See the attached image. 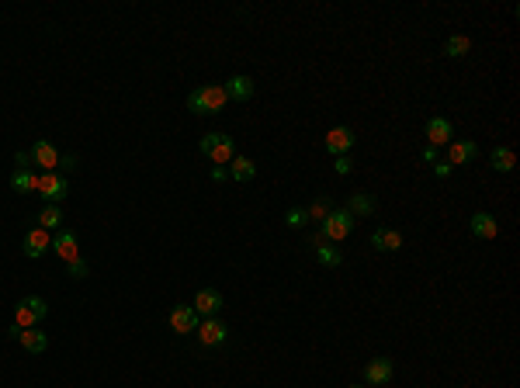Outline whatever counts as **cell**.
I'll use <instances>...</instances> for the list:
<instances>
[{
  "label": "cell",
  "mask_w": 520,
  "mask_h": 388,
  "mask_svg": "<svg viewBox=\"0 0 520 388\" xmlns=\"http://www.w3.org/2000/svg\"><path fill=\"white\" fill-rule=\"evenodd\" d=\"M226 90L219 87V83H208L202 90H194V94H187V108L194 111V115H215V111H222L226 108Z\"/></svg>",
  "instance_id": "obj_1"
},
{
  "label": "cell",
  "mask_w": 520,
  "mask_h": 388,
  "mask_svg": "<svg viewBox=\"0 0 520 388\" xmlns=\"http://www.w3.org/2000/svg\"><path fill=\"white\" fill-rule=\"evenodd\" d=\"M354 215L347 211V208H333L323 222H319V236L326 239V243H340L343 236H350V229H354Z\"/></svg>",
  "instance_id": "obj_2"
},
{
  "label": "cell",
  "mask_w": 520,
  "mask_h": 388,
  "mask_svg": "<svg viewBox=\"0 0 520 388\" xmlns=\"http://www.w3.org/2000/svg\"><path fill=\"white\" fill-rule=\"evenodd\" d=\"M49 315V305H46V298H38V295H28L18 302V309H14V326L18 330H31V326H38L42 319Z\"/></svg>",
  "instance_id": "obj_3"
},
{
  "label": "cell",
  "mask_w": 520,
  "mask_h": 388,
  "mask_svg": "<svg viewBox=\"0 0 520 388\" xmlns=\"http://www.w3.org/2000/svg\"><path fill=\"white\" fill-rule=\"evenodd\" d=\"M38 194H42L46 205H59L70 194V181L59 177V174H38Z\"/></svg>",
  "instance_id": "obj_4"
},
{
  "label": "cell",
  "mask_w": 520,
  "mask_h": 388,
  "mask_svg": "<svg viewBox=\"0 0 520 388\" xmlns=\"http://www.w3.org/2000/svg\"><path fill=\"white\" fill-rule=\"evenodd\" d=\"M354 142H358L354 129L337 125V129H330V135H326V153H330V156H347L350 150H354Z\"/></svg>",
  "instance_id": "obj_5"
},
{
  "label": "cell",
  "mask_w": 520,
  "mask_h": 388,
  "mask_svg": "<svg viewBox=\"0 0 520 388\" xmlns=\"http://www.w3.org/2000/svg\"><path fill=\"white\" fill-rule=\"evenodd\" d=\"M202 323V315L194 312V305H174L170 309V330L174 333H194Z\"/></svg>",
  "instance_id": "obj_6"
},
{
  "label": "cell",
  "mask_w": 520,
  "mask_h": 388,
  "mask_svg": "<svg viewBox=\"0 0 520 388\" xmlns=\"http://www.w3.org/2000/svg\"><path fill=\"white\" fill-rule=\"evenodd\" d=\"M52 250V236L42 229V226H35V229H28L25 236V257L31 260H38V257H46Z\"/></svg>",
  "instance_id": "obj_7"
},
{
  "label": "cell",
  "mask_w": 520,
  "mask_h": 388,
  "mask_svg": "<svg viewBox=\"0 0 520 388\" xmlns=\"http://www.w3.org/2000/svg\"><path fill=\"white\" fill-rule=\"evenodd\" d=\"M454 139V125L447 122V118H430L427 122V146H434V150H441Z\"/></svg>",
  "instance_id": "obj_8"
},
{
  "label": "cell",
  "mask_w": 520,
  "mask_h": 388,
  "mask_svg": "<svg viewBox=\"0 0 520 388\" xmlns=\"http://www.w3.org/2000/svg\"><path fill=\"white\" fill-rule=\"evenodd\" d=\"M479 156V146L472 139H451L447 142V163L451 167H462V163H472Z\"/></svg>",
  "instance_id": "obj_9"
},
{
  "label": "cell",
  "mask_w": 520,
  "mask_h": 388,
  "mask_svg": "<svg viewBox=\"0 0 520 388\" xmlns=\"http://www.w3.org/2000/svg\"><path fill=\"white\" fill-rule=\"evenodd\" d=\"M31 163L42 167V174H56V167H59V153H56V146H49L46 139H38V142L31 146Z\"/></svg>",
  "instance_id": "obj_10"
},
{
  "label": "cell",
  "mask_w": 520,
  "mask_h": 388,
  "mask_svg": "<svg viewBox=\"0 0 520 388\" xmlns=\"http://www.w3.org/2000/svg\"><path fill=\"white\" fill-rule=\"evenodd\" d=\"M219 309H222V291H215V288H202V291L194 295V312H198V315L215 319Z\"/></svg>",
  "instance_id": "obj_11"
},
{
  "label": "cell",
  "mask_w": 520,
  "mask_h": 388,
  "mask_svg": "<svg viewBox=\"0 0 520 388\" xmlns=\"http://www.w3.org/2000/svg\"><path fill=\"white\" fill-rule=\"evenodd\" d=\"M392 371H395V367H392L389 357H371L368 367H364V382H368V385H389Z\"/></svg>",
  "instance_id": "obj_12"
},
{
  "label": "cell",
  "mask_w": 520,
  "mask_h": 388,
  "mask_svg": "<svg viewBox=\"0 0 520 388\" xmlns=\"http://www.w3.org/2000/svg\"><path fill=\"white\" fill-rule=\"evenodd\" d=\"M52 250H56V257L59 260H77L80 257V243H77V236L70 233V229H59L56 233V239H52Z\"/></svg>",
  "instance_id": "obj_13"
},
{
  "label": "cell",
  "mask_w": 520,
  "mask_h": 388,
  "mask_svg": "<svg viewBox=\"0 0 520 388\" xmlns=\"http://www.w3.org/2000/svg\"><path fill=\"white\" fill-rule=\"evenodd\" d=\"M468 226H472V236H479V239H496L499 236V222H496V215H489V211H475Z\"/></svg>",
  "instance_id": "obj_14"
},
{
  "label": "cell",
  "mask_w": 520,
  "mask_h": 388,
  "mask_svg": "<svg viewBox=\"0 0 520 388\" xmlns=\"http://www.w3.org/2000/svg\"><path fill=\"white\" fill-rule=\"evenodd\" d=\"M222 90H226L229 101H250V98H254V80L250 77H229L222 83Z\"/></svg>",
  "instance_id": "obj_15"
},
{
  "label": "cell",
  "mask_w": 520,
  "mask_h": 388,
  "mask_svg": "<svg viewBox=\"0 0 520 388\" xmlns=\"http://www.w3.org/2000/svg\"><path fill=\"white\" fill-rule=\"evenodd\" d=\"M371 246H375L378 253L402 250V233H395V229H375V233H371Z\"/></svg>",
  "instance_id": "obj_16"
},
{
  "label": "cell",
  "mask_w": 520,
  "mask_h": 388,
  "mask_svg": "<svg viewBox=\"0 0 520 388\" xmlns=\"http://www.w3.org/2000/svg\"><path fill=\"white\" fill-rule=\"evenodd\" d=\"M198 340L205 343V347H219L222 340H226V326L219 323V319H205V323H198Z\"/></svg>",
  "instance_id": "obj_17"
},
{
  "label": "cell",
  "mask_w": 520,
  "mask_h": 388,
  "mask_svg": "<svg viewBox=\"0 0 520 388\" xmlns=\"http://www.w3.org/2000/svg\"><path fill=\"white\" fill-rule=\"evenodd\" d=\"M236 156V142L229 139V135H219V142L212 146V153H208V159L215 163V167H229Z\"/></svg>",
  "instance_id": "obj_18"
},
{
  "label": "cell",
  "mask_w": 520,
  "mask_h": 388,
  "mask_svg": "<svg viewBox=\"0 0 520 388\" xmlns=\"http://www.w3.org/2000/svg\"><path fill=\"white\" fill-rule=\"evenodd\" d=\"M18 340H21V347H25L28 354H42V350L49 347V337H46L38 326H31V330H21V337H18Z\"/></svg>",
  "instance_id": "obj_19"
},
{
  "label": "cell",
  "mask_w": 520,
  "mask_h": 388,
  "mask_svg": "<svg viewBox=\"0 0 520 388\" xmlns=\"http://www.w3.org/2000/svg\"><path fill=\"white\" fill-rule=\"evenodd\" d=\"M489 163H493V170H499V174H510L514 163H517V156H514L510 146H496L493 153H489Z\"/></svg>",
  "instance_id": "obj_20"
},
{
  "label": "cell",
  "mask_w": 520,
  "mask_h": 388,
  "mask_svg": "<svg viewBox=\"0 0 520 388\" xmlns=\"http://www.w3.org/2000/svg\"><path fill=\"white\" fill-rule=\"evenodd\" d=\"M316 260H319L323 267H340L343 253L337 250V243H326V239H319V243H316Z\"/></svg>",
  "instance_id": "obj_21"
},
{
  "label": "cell",
  "mask_w": 520,
  "mask_h": 388,
  "mask_svg": "<svg viewBox=\"0 0 520 388\" xmlns=\"http://www.w3.org/2000/svg\"><path fill=\"white\" fill-rule=\"evenodd\" d=\"M254 174H257L254 159H246V156H233V163H229V177H233V181H254Z\"/></svg>",
  "instance_id": "obj_22"
},
{
  "label": "cell",
  "mask_w": 520,
  "mask_h": 388,
  "mask_svg": "<svg viewBox=\"0 0 520 388\" xmlns=\"http://www.w3.org/2000/svg\"><path fill=\"white\" fill-rule=\"evenodd\" d=\"M38 226L46 229V233H59V226H63V211L59 205H46L38 211Z\"/></svg>",
  "instance_id": "obj_23"
},
{
  "label": "cell",
  "mask_w": 520,
  "mask_h": 388,
  "mask_svg": "<svg viewBox=\"0 0 520 388\" xmlns=\"http://www.w3.org/2000/svg\"><path fill=\"white\" fill-rule=\"evenodd\" d=\"M11 187L21 191V194L38 191V174H31V170H14V174H11Z\"/></svg>",
  "instance_id": "obj_24"
},
{
  "label": "cell",
  "mask_w": 520,
  "mask_h": 388,
  "mask_svg": "<svg viewBox=\"0 0 520 388\" xmlns=\"http://www.w3.org/2000/svg\"><path fill=\"white\" fill-rule=\"evenodd\" d=\"M347 211H350L354 219H358V215H371V211H375V198L358 191V194H350V201H347Z\"/></svg>",
  "instance_id": "obj_25"
},
{
  "label": "cell",
  "mask_w": 520,
  "mask_h": 388,
  "mask_svg": "<svg viewBox=\"0 0 520 388\" xmlns=\"http://www.w3.org/2000/svg\"><path fill=\"white\" fill-rule=\"evenodd\" d=\"M333 208H337V205H333L330 198H316V201L306 208V215H309V222H323V219H326Z\"/></svg>",
  "instance_id": "obj_26"
},
{
  "label": "cell",
  "mask_w": 520,
  "mask_h": 388,
  "mask_svg": "<svg viewBox=\"0 0 520 388\" xmlns=\"http://www.w3.org/2000/svg\"><path fill=\"white\" fill-rule=\"evenodd\" d=\"M468 49H472V42H468L465 35H451L447 46H444V56H454V59H458V56H465Z\"/></svg>",
  "instance_id": "obj_27"
},
{
  "label": "cell",
  "mask_w": 520,
  "mask_h": 388,
  "mask_svg": "<svg viewBox=\"0 0 520 388\" xmlns=\"http://www.w3.org/2000/svg\"><path fill=\"white\" fill-rule=\"evenodd\" d=\"M285 222H288V226H291V229H302V226L309 222V215H306V208H288Z\"/></svg>",
  "instance_id": "obj_28"
},
{
  "label": "cell",
  "mask_w": 520,
  "mask_h": 388,
  "mask_svg": "<svg viewBox=\"0 0 520 388\" xmlns=\"http://www.w3.org/2000/svg\"><path fill=\"white\" fill-rule=\"evenodd\" d=\"M66 271H70V278H77V281H83V278L90 274V267H87V260H83V257L70 260V263H66Z\"/></svg>",
  "instance_id": "obj_29"
},
{
  "label": "cell",
  "mask_w": 520,
  "mask_h": 388,
  "mask_svg": "<svg viewBox=\"0 0 520 388\" xmlns=\"http://www.w3.org/2000/svg\"><path fill=\"white\" fill-rule=\"evenodd\" d=\"M333 167H337V174H340V177H347V174L354 170V163H350V156H337V163H333Z\"/></svg>",
  "instance_id": "obj_30"
},
{
  "label": "cell",
  "mask_w": 520,
  "mask_h": 388,
  "mask_svg": "<svg viewBox=\"0 0 520 388\" xmlns=\"http://www.w3.org/2000/svg\"><path fill=\"white\" fill-rule=\"evenodd\" d=\"M451 170H454V167H451L447 159H437V163H434V174H437L441 181H447V177H451Z\"/></svg>",
  "instance_id": "obj_31"
},
{
  "label": "cell",
  "mask_w": 520,
  "mask_h": 388,
  "mask_svg": "<svg viewBox=\"0 0 520 388\" xmlns=\"http://www.w3.org/2000/svg\"><path fill=\"white\" fill-rule=\"evenodd\" d=\"M219 135H222V132H208L205 139H202V142H198V146H202V153H212V146H215V142H219Z\"/></svg>",
  "instance_id": "obj_32"
},
{
  "label": "cell",
  "mask_w": 520,
  "mask_h": 388,
  "mask_svg": "<svg viewBox=\"0 0 520 388\" xmlns=\"http://www.w3.org/2000/svg\"><path fill=\"white\" fill-rule=\"evenodd\" d=\"M59 167H63V170H77V156H63Z\"/></svg>",
  "instance_id": "obj_33"
},
{
  "label": "cell",
  "mask_w": 520,
  "mask_h": 388,
  "mask_svg": "<svg viewBox=\"0 0 520 388\" xmlns=\"http://www.w3.org/2000/svg\"><path fill=\"white\" fill-rule=\"evenodd\" d=\"M423 159H427V163H437V150H434V146H423Z\"/></svg>",
  "instance_id": "obj_34"
},
{
  "label": "cell",
  "mask_w": 520,
  "mask_h": 388,
  "mask_svg": "<svg viewBox=\"0 0 520 388\" xmlns=\"http://www.w3.org/2000/svg\"><path fill=\"white\" fill-rule=\"evenodd\" d=\"M14 159H18V167H21V170H28V167H31V153H18Z\"/></svg>",
  "instance_id": "obj_35"
},
{
  "label": "cell",
  "mask_w": 520,
  "mask_h": 388,
  "mask_svg": "<svg viewBox=\"0 0 520 388\" xmlns=\"http://www.w3.org/2000/svg\"><path fill=\"white\" fill-rule=\"evenodd\" d=\"M226 177H229L226 167H215V170H212V181H226Z\"/></svg>",
  "instance_id": "obj_36"
},
{
  "label": "cell",
  "mask_w": 520,
  "mask_h": 388,
  "mask_svg": "<svg viewBox=\"0 0 520 388\" xmlns=\"http://www.w3.org/2000/svg\"><path fill=\"white\" fill-rule=\"evenodd\" d=\"M350 388H361V385H350Z\"/></svg>",
  "instance_id": "obj_37"
}]
</instances>
